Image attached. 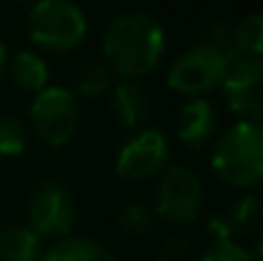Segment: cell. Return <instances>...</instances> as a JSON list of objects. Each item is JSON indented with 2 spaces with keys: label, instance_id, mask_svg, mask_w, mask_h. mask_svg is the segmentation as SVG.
<instances>
[{
  "label": "cell",
  "instance_id": "cell-1",
  "mask_svg": "<svg viewBox=\"0 0 263 261\" xmlns=\"http://www.w3.org/2000/svg\"><path fill=\"white\" fill-rule=\"evenodd\" d=\"M102 51L111 72L127 81H139L159 65L166 51V32L150 14H120L106 28Z\"/></svg>",
  "mask_w": 263,
  "mask_h": 261
},
{
  "label": "cell",
  "instance_id": "cell-2",
  "mask_svg": "<svg viewBox=\"0 0 263 261\" xmlns=\"http://www.w3.org/2000/svg\"><path fill=\"white\" fill-rule=\"evenodd\" d=\"M210 164L219 180L236 190H254L263 178V127L238 120L217 137Z\"/></svg>",
  "mask_w": 263,
  "mask_h": 261
},
{
  "label": "cell",
  "instance_id": "cell-3",
  "mask_svg": "<svg viewBox=\"0 0 263 261\" xmlns=\"http://www.w3.org/2000/svg\"><path fill=\"white\" fill-rule=\"evenodd\" d=\"M26 28L35 46L51 53H69L86 42L88 18L72 0H35Z\"/></svg>",
  "mask_w": 263,
  "mask_h": 261
},
{
  "label": "cell",
  "instance_id": "cell-4",
  "mask_svg": "<svg viewBox=\"0 0 263 261\" xmlns=\"http://www.w3.org/2000/svg\"><path fill=\"white\" fill-rule=\"evenodd\" d=\"M81 120L79 97L69 88L46 86L30 104V123L35 134L51 148H63L74 139Z\"/></svg>",
  "mask_w": 263,
  "mask_h": 261
},
{
  "label": "cell",
  "instance_id": "cell-5",
  "mask_svg": "<svg viewBox=\"0 0 263 261\" xmlns=\"http://www.w3.org/2000/svg\"><path fill=\"white\" fill-rule=\"evenodd\" d=\"M203 183L190 166H166L155 192V215L168 225H192L203 211Z\"/></svg>",
  "mask_w": 263,
  "mask_h": 261
},
{
  "label": "cell",
  "instance_id": "cell-6",
  "mask_svg": "<svg viewBox=\"0 0 263 261\" xmlns=\"http://www.w3.org/2000/svg\"><path fill=\"white\" fill-rule=\"evenodd\" d=\"M224 69H227V53L213 46L199 44L173 60L166 74V86L190 100L203 97L205 92L219 88Z\"/></svg>",
  "mask_w": 263,
  "mask_h": 261
},
{
  "label": "cell",
  "instance_id": "cell-7",
  "mask_svg": "<svg viewBox=\"0 0 263 261\" xmlns=\"http://www.w3.org/2000/svg\"><path fill=\"white\" fill-rule=\"evenodd\" d=\"M219 88L224 90L229 109L238 120L261 123L263 116V63L261 58H245L238 53L227 55V69Z\"/></svg>",
  "mask_w": 263,
  "mask_h": 261
},
{
  "label": "cell",
  "instance_id": "cell-8",
  "mask_svg": "<svg viewBox=\"0 0 263 261\" xmlns=\"http://www.w3.org/2000/svg\"><path fill=\"white\" fill-rule=\"evenodd\" d=\"M171 160V148L164 132L155 127L141 129L120 143L116 153V174L132 183L157 178L164 174Z\"/></svg>",
  "mask_w": 263,
  "mask_h": 261
},
{
  "label": "cell",
  "instance_id": "cell-9",
  "mask_svg": "<svg viewBox=\"0 0 263 261\" xmlns=\"http://www.w3.org/2000/svg\"><path fill=\"white\" fill-rule=\"evenodd\" d=\"M77 220V203L65 185L55 180H44L35 188L28 203V229H32L42 240L69 236Z\"/></svg>",
  "mask_w": 263,
  "mask_h": 261
},
{
  "label": "cell",
  "instance_id": "cell-10",
  "mask_svg": "<svg viewBox=\"0 0 263 261\" xmlns=\"http://www.w3.org/2000/svg\"><path fill=\"white\" fill-rule=\"evenodd\" d=\"M261 225V201L256 194H245L231 208L217 213L210 220L208 229L213 243L217 240H238L240 236H250Z\"/></svg>",
  "mask_w": 263,
  "mask_h": 261
},
{
  "label": "cell",
  "instance_id": "cell-11",
  "mask_svg": "<svg viewBox=\"0 0 263 261\" xmlns=\"http://www.w3.org/2000/svg\"><path fill=\"white\" fill-rule=\"evenodd\" d=\"M217 125L219 118L213 102L205 97H194L178 114V139L190 148H203L215 139Z\"/></svg>",
  "mask_w": 263,
  "mask_h": 261
},
{
  "label": "cell",
  "instance_id": "cell-12",
  "mask_svg": "<svg viewBox=\"0 0 263 261\" xmlns=\"http://www.w3.org/2000/svg\"><path fill=\"white\" fill-rule=\"evenodd\" d=\"M109 109H111V118L120 127H125V129L139 127L148 118L150 97L139 81L120 79L109 90Z\"/></svg>",
  "mask_w": 263,
  "mask_h": 261
},
{
  "label": "cell",
  "instance_id": "cell-13",
  "mask_svg": "<svg viewBox=\"0 0 263 261\" xmlns=\"http://www.w3.org/2000/svg\"><path fill=\"white\" fill-rule=\"evenodd\" d=\"M44 240L21 225H0V261H42Z\"/></svg>",
  "mask_w": 263,
  "mask_h": 261
},
{
  "label": "cell",
  "instance_id": "cell-14",
  "mask_svg": "<svg viewBox=\"0 0 263 261\" xmlns=\"http://www.w3.org/2000/svg\"><path fill=\"white\" fill-rule=\"evenodd\" d=\"M42 261H118L106 245L83 236H65L44 250Z\"/></svg>",
  "mask_w": 263,
  "mask_h": 261
},
{
  "label": "cell",
  "instance_id": "cell-15",
  "mask_svg": "<svg viewBox=\"0 0 263 261\" xmlns=\"http://www.w3.org/2000/svg\"><path fill=\"white\" fill-rule=\"evenodd\" d=\"M7 67L14 86L21 88L23 92L37 95L40 90H44L49 86V65L35 51H18L7 63Z\"/></svg>",
  "mask_w": 263,
  "mask_h": 261
},
{
  "label": "cell",
  "instance_id": "cell-16",
  "mask_svg": "<svg viewBox=\"0 0 263 261\" xmlns=\"http://www.w3.org/2000/svg\"><path fill=\"white\" fill-rule=\"evenodd\" d=\"M114 88V72L104 60H88L79 67L77 77H74V95L77 97H95L109 95V90Z\"/></svg>",
  "mask_w": 263,
  "mask_h": 261
},
{
  "label": "cell",
  "instance_id": "cell-17",
  "mask_svg": "<svg viewBox=\"0 0 263 261\" xmlns=\"http://www.w3.org/2000/svg\"><path fill=\"white\" fill-rule=\"evenodd\" d=\"M231 51L245 58H261L263 55V16L250 14L231 32Z\"/></svg>",
  "mask_w": 263,
  "mask_h": 261
},
{
  "label": "cell",
  "instance_id": "cell-18",
  "mask_svg": "<svg viewBox=\"0 0 263 261\" xmlns=\"http://www.w3.org/2000/svg\"><path fill=\"white\" fill-rule=\"evenodd\" d=\"M28 146V127L14 116H0V157H18Z\"/></svg>",
  "mask_w": 263,
  "mask_h": 261
},
{
  "label": "cell",
  "instance_id": "cell-19",
  "mask_svg": "<svg viewBox=\"0 0 263 261\" xmlns=\"http://www.w3.org/2000/svg\"><path fill=\"white\" fill-rule=\"evenodd\" d=\"M120 227L132 236H143L153 229L155 225V211L143 201H132L120 211L118 215Z\"/></svg>",
  "mask_w": 263,
  "mask_h": 261
},
{
  "label": "cell",
  "instance_id": "cell-20",
  "mask_svg": "<svg viewBox=\"0 0 263 261\" xmlns=\"http://www.w3.org/2000/svg\"><path fill=\"white\" fill-rule=\"evenodd\" d=\"M199 261H259L238 240H217L203 252Z\"/></svg>",
  "mask_w": 263,
  "mask_h": 261
},
{
  "label": "cell",
  "instance_id": "cell-21",
  "mask_svg": "<svg viewBox=\"0 0 263 261\" xmlns=\"http://www.w3.org/2000/svg\"><path fill=\"white\" fill-rule=\"evenodd\" d=\"M185 254H187V245L182 243V238H171L159 250V261H180Z\"/></svg>",
  "mask_w": 263,
  "mask_h": 261
},
{
  "label": "cell",
  "instance_id": "cell-22",
  "mask_svg": "<svg viewBox=\"0 0 263 261\" xmlns=\"http://www.w3.org/2000/svg\"><path fill=\"white\" fill-rule=\"evenodd\" d=\"M7 63H9L7 46H5V42H0V77H3V74H5V69H7Z\"/></svg>",
  "mask_w": 263,
  "mask_h": 261
}]
</instances>
